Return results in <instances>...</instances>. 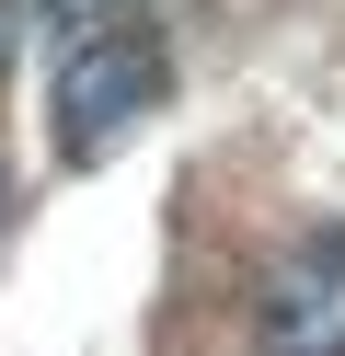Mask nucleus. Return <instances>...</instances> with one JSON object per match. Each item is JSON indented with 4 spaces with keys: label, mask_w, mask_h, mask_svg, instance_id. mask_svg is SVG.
Here are the masks:
<instances>
[{
    "label": "nucleus",
    "mask_w": 345,
    "mask_h": 356,
    "mask_svg": "<svg viewBox=\"0 0 345 356\" xmlns=\"http://www.w3.org/2000/svg\"><path fill=\"white\" fill-rule=\"evenodd\" d=\"M265 356H345V230H311L265 276Z\"/></svg>",
    "instance_id": "nucleus-2"
},
{
    "label": "nucleus",
    "mask_w": 345,
    "mask_h": 356,
    "mask_svg": "<svg viewBox=\"0 0 345 356\" xmlns=\"http://www.w3.org/2000/svg\"><path fill=\"white\" fill-rule=\"evenodd\" d=\"M35 24H58V47L69 35H92V24H115V12H138V0H23Z\"/></svg>",
    "instance_id": "nucleus-3"
},
{
    "label": "nucleus",
    "mask_w": 345,
    "mask_h": 356,
    "mask_svg": "<svg viewBox=\"0 0 345 356\" xmlns=\"http://www.w3.org/2000/svg\"><path fill=\"white\" fill-rule=\"evenodd\" d=\"M0 207H12V184H0Z\"/></svg>",
    "instance_id": "nucleus-5"
},
{
    "label": "nucleus",
    "mask_w": 345,
    "mask_h": 356,
    "mask_svg": "<svg viewBox=\"0 0 345 356\" xmlns=\"http://www.w3.org/2000/svg\"><path fill=\"white\" fill-rule=\"evenodd\" d=\"M23 24H35V12H23V0H0V70H12V47H23Z\"/></svg>",
    "instance_id": "nucleus-4"
},
{
    "label": "nucleus",
    "mask_w": 345,
    "mask_h": 356,
    "mask_svg": "<svg viewBox=\"0 0 345 356\" xmlns=\"http://www.w3.org/2000/svg\"><path fill=\"white\" fill-rule=\"evenodd\" d=\"M161 81H173V47H161V24H138V12L69 35V47H58V92H46L58 149H69V161H92L104 138H127V127L161 104Z\"/></svg>",
    "instance_id": "nucleus-1"
}]
</instances>
